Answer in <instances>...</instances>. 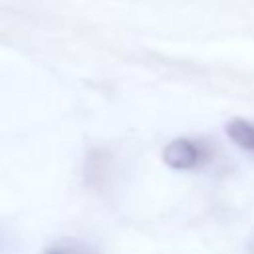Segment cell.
<instances>
[{
  "mask_svg": "<svg viewBox=\"0 0 254 254\" xmlns=\"http://www.w3.org/2000/svg\"><path fill=\"white\" fill-rule=\"evenodd\" d=\"M202 157H204L202 147L189 137H177V139L169 141L163 149V161L173 171L196 169L202 163Z\"/></svg>",
  "mask_w": 254,
  "mask_h": 254,
  "instance_id": "cell-1",
  "label": "cell"
},
{
  "mask_svg": "<svg viewBox=\"0 0 254 254\" xmlns=\"http://www.w3.org/2000/svg\"><path fill=\"white\" fill-rule=\"evenodd\" d=\"M224 133L238 149L254 155V121L244 117H232L224 123Z\"/></svg>",
  "mask_w": 254,
  "mask_h": 254,
  "instance_id": "cell-2",
  "label": "cell"
},
{
  "mask_svg": "<svg viewBox=\"0 0 254 254\" xmlns=\"http://www.w3.org/2000/svg\"><path fill=\"white\" fill-rule=\"evenodd\" d=\"M42 254H101V252L79 238H58L52 244H48Z\"/></svg>",
  "mask_w": 254,
  "mask_h": 254,
  "instance_id": "cell-3",
  "label": "cell"
}]
</instances>
